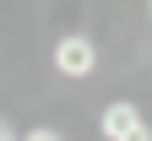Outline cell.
<instances>
[{
    "mask_svg": "<svg viewBox=\"0 0 152 141\" xmlns=\"http://www.w3.org/2000/svg\"><path fill=\"white\" fill-rule=\"evenodd\" d=\"M22 141H65V136H60V130H49V125H33Z\"/></svg>",
    "mask_w": 152,
    "mask_h": 141,
    "instance_id": "3",
    "label": "cell"
},
{
    "mask_svg": "<svg viewBox=\"0 0 152 141\" xmlns=\"http://www.w3.org/2000/svg\"><path fill=\"white\" fill-rule=\"evenodd\" d=\"M147 11H152V0H147Z\"/></svg>",
    "mask_w": 152,
    "mask_h": 141,
    "instance_id": "5",
    "label": "cell"
},
{
    "mask_svg": "<svg viewBox=\"0 0 152 141\" xmlns=\"http://www.w3.org/2000/svg\"><path fill=\"white\" fill-rule=\"evenodd\" d=\"M54 71L71 76V82H87V76L98 71V44H92L87 33H65L60 44H54Z\"/></svg>",
    "mask_w": 152,
    "mask_h": 141,
    "instance_id": "1",
    "label": "cell"
},
{
    "mask_svg": "<svg viewBox=\"0 0 152 141\" xmlns=\"http://www.w3.org/2000/svg\"><path fill=\"white\" fill-rule=\"evenodd\" d=\"M0 141H16V136H11V125H6V119H0Z\"/></svg>",
    "mask_w": 152,
    "mask_h": 141,
    "instance_id": "4",
    "label": "cell"
},
{
    "mask_svg": "<svg viewBox=\"0 0 152 141\" xmlns=\"http://www.w3.org/2000/svg\"><path fill=\"white\" fill-rule=\"evenodd\" d=\"M98 130H103V141H152V125L141 119L136 103H125V98H114V103L98 114Z\"/></svg>",
    "mask_w": 152,
    "mask_h": 141,
    "instance_id": "2",
    "label": "cell"
}]
</instances>
